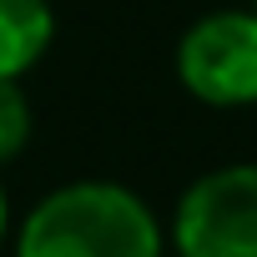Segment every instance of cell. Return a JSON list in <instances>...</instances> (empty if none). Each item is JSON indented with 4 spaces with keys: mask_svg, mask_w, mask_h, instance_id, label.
Wrapping results in <instances>:
<instances>
[{
    "mask_svg": "<svg viewBox=\"0 0 257 257\" xmlns=\"http://www.w3.org/2000/svg\"><path fill=\"white\" fill-rule=\"evenodd\" d=\"M16 257H162V222L142 192L86 177L26 212Z\"/></svg>",
    "mask_w": 257,
    "mask_h": 257,
    "instance_id": "cell-1",
    "label": "cell"
},
{
    "mask_svg": "<svg viewBox=\"0 0 257 257\" xmlns=\"http://www.w3.org/2000/svg\"><path fill=\"white\" fill-rule=\"evenodd\" d=\"M177 257H257V162L197 177L172 217Z\"/></svg>",
    "mask_w": 257,
    "mask_h": 257,
    "instance_id": "cell-2",
    "label": "cell"
},
{
    "mask_svg": "<svg viewBox=\"0 0 257 257\" xmlns=\"http://www.w3.org/2000/svg\"><path fill=\"white\" fill-rule=\"evenodd\" d=\"M177 76L202 106H252L257 101V16L212 11L177 46Z\"/></svg>",
    "mask_w": 257,
    "mask_h": 257,
    "instance_id": "cell-3",
    "label": "cell"
},
{
    "mask_svg": "<svg viewBox=\"0 0 257 257\" xmlns=\"http://www.w3.org/2000/svg\"><path fill=\"white\" fill-rule=\"evenodd\" d=\"M56 41L51 0H0V81H21Z\"/></svg>",
    "mask_w": 257,
    "mask_h": 257,
    "instance_id": "cell-4",
    "label": "cell"
},
{
    "mask_svg": "<svg viewBox=\"0 0 257 257\" xmlns=\"http://www.w3.org/2000/svg\"><path fill=\"white\" fill-rule=\"evenodd\" d=\"M31 147V101L21 81H0V167H11Z\"/></svg>",
    "mask_w": 257,
    "mask_h": 257,
    "instance_id": "cell-5",
    "label": "cell"
},
{
    "mask_svg": "<svg viewBox=\"0 0 257 257\" xmlns=\"http://www.w3.org/2000/svg\"><path fill=\"white\" fill-rule=\"evenodd\" d=\"M6 227H11V202H6V182H0V242H6Z\"/></svg>",
    "mask_w": 257,
    "mask_h": 257,
    "instance_id": "cell-6",
    "label": "cell"
}]
</instances>
